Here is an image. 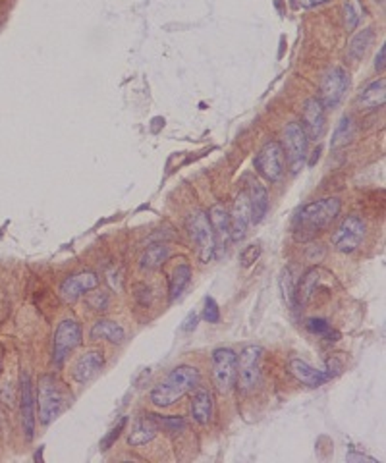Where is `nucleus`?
Segmentation results:
<instances>
[{"label":"nucleus","instance_id":"nucleus-10","mask_svg":"<svg viewBox=\"0 0 386 463\" xmlns=\"http://www.w3.org/2000/svg\"><path fill=\"white\" fill-rule=\"evenodd\" d=\"M347 89H350V73L340 66H336L332 70H328L322 78L319 101L325 108H336L342 103V98L346 97Z\"/></svg>","mask_w":386,"mask_h":463},{"label":"nucleus","instance_id":"nucleus-31","mask_svg":"<svg viewBox=\"0 0 386 463\" xmlns=\"http://www.w3.org/2000/svg\"><path fill=\"white\" fill-rule=\"evenodd\" d=\"M86 301H87V305L91 307L93 311H98V313L106 311V309H108V305H111V297H108V294H106V292H93V294L87 295Z\"/></svg>","mask_w":386,"mask_h":463},{"label":"nucleus","instance_id":"nucleus-30","mask_svg":"<svg viewBox=\"0 0 386 463\" xmlns=\"http://www.w3.org/2000/svg\"><path fill=\"white\" fill-rule=\"evenodd\" d=\"M280 290L282 295H284V301L290 309L295 307V280L292 276V268H286L280 276Z\"/></svg>","mask_w":386,"mask_h":463},{"label":"nucleus","instance_id":"nucleus-11","mask_svg":"<svg viewBox=\"0 0 386 463\" xmlns=\"http://www.w3.org/2000/svg\"><path fill=\"white\" fill-rule=\"evenodd\" d=\"M255 168L268 182H278L284 176V151L278 141H268L257 153Z\"/></svg>","mask_w":386,"mask_h":463},{"label":"nucleus","instance_id":"nucleus-37","mask_svg":"<svg viewBox=\"0 0 386 463\" xmlns=\"http://www.w3.org/2000/svg\"><path fill=\"white\" fill-rule=\"evenodd\" d=\"M197 320H199V317H197L195 311H191L188 317H186V320L182 322V330L183 332H191V330H195L197 327Z\"/></svg>","mask_w":386,"mask_h":463},{"label":"nucleus","instance_id":"nucleus-9","mask_svg":"<svg viewBox=\"0 0 386 463\" xmlns=\"http://www.w3.org/2000/svg\"><path fill=\"white\" fill-rule=\"evenodd\" d=\"M365 238V222L357 215L346 216L332 235V245L340 253H354Z\"/></svg>","mask_w":386,"mask_h":463},{"label":"nucleus","instance_id":"nucleus-24","mask_svg":"<svg viewBox=\"0 0 386 463\" xmlns=\"http://www.w3.org/2000/svg\"><path fill=\"white\" fill-rule=\"evenodd\" d=\"M317 286H319V270L309 268L308 273L303 274V278L298 282V286H295V303L308 305L317 294Z\"/></svg>","mask_w":386,"mask_h":463},{"label":"nucleus","instance_id":"nucleus-23","mask_svg":"<svg viewBox=\"0 0 386 463\" xmlns=\"http://www.w3.org/2000/svg\"><path fill=\"white\" fill-rule=\"evenodd\" d=\"M91 340L93 342H98V340H106V342H112V344H122L126 340L124 328L120 327L118 322L114 320H106L101 319L97 320L91 328Z\"/></svg>","mask_w":386,"mask_h":463},{"label":"nucleus","instance_id":"nucleus-28","mask_svg":"<svg viewBox=\"0 0 386 463\" xmlns=\"http://www.w3.org/2000/svg\"><path fill=\"white\" fill-rule=\"evenodd\" d=\"M352 137H354V120L350 116H344L340 120L338 128H336V131H334L330 147H332V149H340V147H344V145H347L352 141Z\"/></svg>","mask_w":386,"mask_h":463},{"label":"nucleus","instance_id":"nucleus-29","mask_svg":"<svg viewBox=\"0 0 386 463\" xmlns=\"http://www.w3.org/2000/svg\"><path fill=\"white\" fill-rule=\"evenodd\" d=\"M344 16H346V27L350 31H354L360 26L361 18H363V6L360 0H346L344 4Z\"/></svg>","mask_w":386,"mask_h":463},{"label":"nucleus","instance_id":"nucleus-4","mask_svg":"<svg viewBox=\"0 0 386 463\" xmlns=\"http://www.w3.org/2000/svg\"><path fill=\"white\" fill-rule=\"evenodd\" d=\"M282 151H284V157L288 161L290 170L298 174L308 161V147L309 139L305 136V131L301 128V124L298 122H290L284 128V141H282Z\"/></svg>","mask_w":386,"mask_h":463},{"label":"nucleus","instance_id":"nucleus-15","mask_svg":"<svg viewBox=\"0 0 386 463\" xmlns=\"http://www.w3.org/2000/svg\"><path fill=\"white\" fill-rule=\"evenodd\" d=\"M97 286L98 276L95 273H91V270H87V273L68 276V278L62 282V286H60V295H62V300H64L66 303H73V301H78L86 292H91V290H95Z\"/></svg>","mask_w":386,"mask_h":463},{"label":"nucleus","instance_id":"nucleus-8","mask_svg":"<svg viewBox=\"0 0 386 463\" xmlns=\"http://www.w3.org/2000/svg\"><path fill=\"white\" fill-rule=\"evenodd\" d=\"M238 375V355L230 347H218L213 353V379L218 392H228Z\"/></svg>","mask_w":386,"mask_h":463},{"label":"nucleus","instance_id":"nucleus-27","mask_svg":"<svg viewBox=\"0 0 386 463\" xmlns=\"http://www.w3.org/2000/svg\"><path fill=\"white\" fill-rule=\"evenodd\" d=\"M191 280V267L188 263H182L174 268L171 278V301H176L183 294V290L188 288Z\"/></svg>","mask_w":386,"mask_h":463},{"label":"nucleus","instance_id":"nucleus-14","mask_svg":"<svg viewBox=\"0 0 386 463\" xmlns=\"http://www.w3.org/2000/svg\"><path fill=\"white\" fill-rule=\"evenodd\" d=\"M35 392H33L31 377L24 372L20 382V409H21V424L26 432L27 440H33L35 434Z\"/></svg>","mask_w":386,"mask_h":463},{"label":"nucleus","instance_id":"nucleus-12","mask_svg":"<svg viewBox=\"0 0 386 463\" xmlns=\"http://www.w3.org/2000/svg\"><path fill=\"white\" fill-rule=\"evenodd\" d=\"M301 128L311 141H319L327 130V108L322 106L319 98H308L303 105V116H301Z\"/></svg>","mask_w":386,"mask_h":463},{"label":"nucleus","instance_id":"nucleus-16","mask_svg":"<svg viewBox=\"0 0 386 463\" xmlns=\"http://www.w3.org/2000/svg\"><path fill=\"white\" fill-rule=\"evenodd\" d=\"M249 224H251V207H249L248 191H242L236 197L234 210L230 215V238L232 242H242L248 234Z\"/></svg>","mask_w":386,"mask_h":463},{"label":"nucleus","instance_id":"nucleus-39","mask_svg":"<svg viewBox=\"0 0 386 463\" xmlns=\"http://www.w3.org/2000/svg\"><path fill=\"white\" fill-rule=\"evenodd\" d=\"M325 2H328V0H305L308 6H319V4H325Z\"/></svg>","mask_w":386,"mask_h":463},{"label":"nucleus","instance_id":"nucleus-19","mask_svg":"<svg viewBox=\"0 0 386 463\" xmlns=\"http://www.w3.org/2000/svg\"><path fill=\"white\" fill-rule=\"evenodd\" d=\"M158 431H161V427H158L157 417L153 413L141 415L133 423V429H131L130 437H128V444L130 446H145V444H149L153 438L157 437Z\"/></svg>","mask_w":386,"mask_h":463},{"label":"nucleus","instance_id":"nucleus-17","mask_svg":"<svg viewBox=\"0 0 386 463\" xmlns=\"http://www.w3.org/2000/svg\"><path fill=\"white\" fill-rule=\"evenodd\" d=\"M105 365V357L101 350H87L83 355H79L78 361L73 363L72 377L81 385H86L91 379H95L98 371Z\"/></svg>","mask_w":386,"mask_h":463},{"label":"nucleus","instance_id":"nucleus-33","mask_svg":"<svg viewBox=\"0 0 386 463\" xmlns=\"http://www.w3.org/2000/svg\"><path fill=\"white\" fill-rule=\"evenodd\" d=\"M305 328H308L309 332L315 334V336H327L328 330H330V325H328L327 319H317V317H313V319H308L305 320Z\"/></svg>","mask_w":386,"mask_h":463},{"label":"nucleus","instance_id":"nucleus-32","mask_svg":"<svg viewBox=\"0 0 386 463\" xmlns=\"http://www.w3.org/2000/svg\"><path fill=\"white\" fill-rule=\"evenodd\" d=\"M155 417H157L158 427L164 429V431L172 432V434H176V432L186 429V421H183V417H176V415H172V417H161V415H155Z\"/></svg>","mask_w":386,"mask_h":463},{"label":"nucleus","instance_id":"nucleus-34","mask_svg":"<svg viewBox=\"0 0 386 463\" xmlns=\"http://www.w3.org/2000/svg\"><path fill=\"white\" fill-rule=\"evenodd\" d=\"M261 257V245H248V248H243V251L240 253V261H242V265L245 268L251 267L253 263L257 261Z\"/></svg>","mask_w":386,"mask_h":463},{"label":"nucleus","instance_id":"nucleus-6","mask_svg":"<svg viewBox=\"0 0 386 463\" xmlns=\"http://www.w3.org/2000/svg\"><path fill=\"white\" fill-rule=\"evenodd\" d=\"M261 361L263 347L261 346H245L238 359V375L236 380L243 392L255 390L261 385Z\"/></svg>","mask_w":386,"mask_h":463},{"label":"nucleus","instance_id":"nucleus-35","mask_svg":"<svg viewBox=\"0 0 386 463\" xmlns=\"http://www.w3.org/2000/svg\"><path fill=\"white\" fill-rule=\"evenodd\" d=\"M203 319L209 322V325H215L220 320V309L216 305V301L213 297H207L205 300V309H203Z\"/></svg>","mask_w":386,"mask_h":463},{"label":"nucleus","instance_id":"nucleus-40","mask_svg":"<svg viewBox=\"0 0 386 463\" xmlns=\"http://www.w3.org/2000/svg\"><path fill=\"white\" fill-rule=\"evenodd\" d=\"M0 375H2V365H0Z\"/></svg>","mask_w":386,"mask_h":463},{"label":"nucleus","instance_id":"nucleus-22","mask_svg":"<svg viewBox=\"0 0 386 463\" xmlns=\"http://www.w3.org/2000/svg\"><path fill=\"white\" fill-rule=\"evenodd\" d=\"M385 87L386 81L385 79H377L373 83H369L360 93V97H357V105L361 108H365V111H379L385 106L386 95H385Z\"/></svg>","mask_w":386,"mask_h":463},{"label":"nucleus","instance_id":"nucleus-25","mask_svg":"<svg viewBox=\"0 0 386 463\" xmlns=\"http://www.w3.org/2000/svg\"><path fill=\"white\" fill-rule=\"evenodd\" d=\"M168 257H171V249L166 248L164 243H155V245L147 248V251L141 255L139 267H141V270H158L164 263L168 261Z\"/></svg>","mask_w":386,"mask_h":463},{"label":"nucleus","instance_id":"nucleus-38","mask_svg":"<svg viewBox=\"0 0 386 463\" xmlns=\"http://www.w3.org/2000/svg\"><path fill=\"white\" fill-rule=\"evenodd\" d=\"M385 56L386 49L385 46H380L379 54H377V58H375V70H377V72H382V70H385Z\"/></svg>","mask_w":386,"mask_h":463},{"label":"nucleus","instance_id":"nucleus-36","mask_svg":"<svg viewBox=\"0 0 386 463\" xmlns=\"http://www.w3.org/2000/svg\"><path fill=\"white\" fill-rule=\"evenodd\" d=\"M126 424H128V419H126V417L120 419V423L116 424V427H114V429H112V431L108 432V434H106V438L103 440V444H101V448H103V450H108L112 444L118 440L120 434H122V431L126 429Z\"/></svg>","mask_w":386,"mask_h":463},{"label":"nucleus","instance_id":"nucleus-26","mask_svg":"<svg viewBox=\"0 0 386 463\" xmlns=\"http://www.w3.org/2000/svg\"><path fill=\"white\" fill-rule=\"evenodd\" d=\"M373 29H363V31H360L357 35H354V39L350 41V46H347V56H350V60L360 62L367 54V51H369V46L373 45Z\"/></svg>","mask_w":386,"mask_h":463},{"label":"nucleus","instance_id":"nucleus-1","mask_svg":"<svg viewBox=\"0 0 386 463\" xmlns=\"http://www.w3.org/2000/svg\"><path fill=\"white\" fill-rule=\"evenodd\" d=\"M340 210L342 203L338 197H327L301 207L294 220L295 238L301 242L313 240L315 235L321 234L322 230H327L336 220Z\"/></svg>","mask_w":386,"mask_h":463},{"label":"nucleus","instance_id":"nucleus-20","mask_svg":"<svg viewBox=\"0 0 386 463\" xmlns=\"http://www.w3.org/2000/svg\"><path fill=\"white\" fill-rule=\"evenodd\" d=\"M191 417L199 424H207L213 419V396L203 386H197L191 396Z\"/></svg>","mask_w":386,"mask_h":463},{"label":"nucleus","instance_id":"nucleus-13","mask_svg":"<svg viewBox=\"0 0 386 463\" xmlns=\"http://www.w3.org/2000/svg\"><path fill=\"white\" fill-rule=\"evenodd\" d=\"M209 222L213 234H215V257L220 259L226 253L228 243L232 242V238H230V213L223 203H216L210 207Z\"/></svg>","mask_w":386,"mask_h":463},{"label":"nucleus","instance_id":"nucleus-21","mask_svg":"<svg viewBox=\"0 0 386 463\" xmlns=\"http://www.w3.org/2000/svg\"><path fill=\"white\" fill-rule=\"evenodd\" d=\"M249 197V207H251V224H259V222L265 218L268 210V191L267 188L263 185L261 182H253L249 183L248 190Z\"/></svg>","mask_w":386,"mask_h":463},{"label":"nucleus","instance_id":"nucleus-7","mask_svg":"<svg viewBox=\"0 0 386 463\" xmlns=\"http://www.w3.org/2000/svg\"><path fill=\"white\" fill-rule=\"evenodd\" d=\"M81 340H83V330L79 327V322L76 320H62L54 332L53 340V361L54 365L60 367L66 361V357L76 350L78 346H81Z\"/></svg>","mask_w":386,"mask_h":463},{"label":"nucleus","instance_id":"nucleus-5","mask_svg":"<svg viewBox=\"0 0 386 463\" xmlns=\"http://www.w3.org/2000/svg\"><path fill=\"white\" fill-rule=\"evenodd\" d=\"M186 226H188L191 240L195 242L199 259L203 263H209L215 257V234H213V228H210L209 215L203 213V210H195V213H191L188 216Z\"/></svg>","mask_w":386,"mask_h":463},{"label":"nucleus","instance_id":"nucleus-2","mask_svg":"<svg viewBox=\"0 0 386 463\" xmlns=\"http://www.w3.org/2000/svg\"><path fill=\"white\" fill-rule=\"evenodd\" d=\"M199 382H201V375L195 367L180 365L151 390V402L157 407H171L186 394L195 390Z\"/></svg>","mask_w":386,"mask_h":463},{"label":"nucleus","instance_id":"nucleus-18","mask_svg":"<svg viewBox=\"0 0 386 463\" xmlns=\"http://www.w3.org/2000/svg\"><path fill=\"white\" fill-rule=\"evenodd\" d=\"M290 372L300 382L309 386V388H319V386H322L325 382L330 380V375L327 371L315 369V367L309 365L308 361H303V359H292L290 361Z\"/></svg>","mask_w":386,"mask_h":463},{"label":"nucleus","instance_id":"nucleus-3","mask_svg":"<svg viewBox=\"0 0 386 463\" xmlns=\"http://www.w3.org/2000/svg\"><path fill=\"white\" fill-rule=\"evenodd\" d=\"M39 419L43 424H51L59 417L66 405L64 385L54 375H43L37 386Z\"/></svg>","mask_w":386,"mask_h":463}]
</instances>
